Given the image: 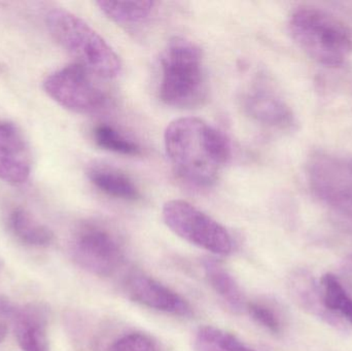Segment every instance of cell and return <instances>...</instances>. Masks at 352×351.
Wrapping results in <instances>:
<instances>
[{
	"mask_svg": "<svg viewBox=\"0 0 352 351\" xmlns=\"http://www.w3.org/2000/svg\"><path fill=\"white\" fill-rule=\"evenodd\" d=\"M12 325L21 350L50 351L47 315L43 306L30 304L16 309Z\"/></svg>",
	"mask_w": 352,
	"mask_h": 351,
	"instance_id": "7c38bea8",
	"label": "cell"
},
{
	"mask_svg": "<svg viewBox=\"0 0 352 351\" xmlns=\"http://www.w3.org/2000/svg\"><path fill=\"white\" fill-rule=\"evenodd\" d=\"M161 100L175 109L198 106L206 97L200 47L184 37H173L161 56Z\"/></svg>",
	"mask_w": 352,
	"mask_h": 351,
	"instance_id": "277c9868",
	"label": "cell"
},
{
	"mask_svg": "<svg viewBox=\"0 0 352 351\" xmlns=\"http://www.w3.org/2000/svg\"><path fill=\"white\" fill-rule=\"evenodd\" d=\"M109 351H159V348L146 334L131 333L113 342Z\"/></svg>",
	"mask_w": 352,
	"mask_h": 351,
	"instance_id": "7402d4cb",
	"label": "cell"
},
{
	"mask_svg": "<svg viewBox=\"0 0 352 351\" xmlns=\"http://www.w3.org/2000/svg\"><path fill=\"white\" fill-rule=\"evenodd\" d=\"M292 294L303 308L311 311L330 324H335L334 315H331L322 303V291L318 290L314 280L303 272L296 273L291 280Z\"/></svg>",
	"mask_w": 352,
	"mask_h": 351,
	"instance_id": "2e32d148",
	"label": "cell"
},
{
	"mask_svg": "<svg viewBox=\"0 0 352 351\" xmlns=\"http://www.w3.org/2000/svg\"><path fill=\"white\" fill-rule=\"evenodd\" d=\"M16 309L6 299L0 298V343L8 335V328L14 321Z\"/></svg>",
	"mask_w": 352,
	"mask_h": 351,
	"instance_id": "603a6c76",
	"label": "cell"
},
{
	"mask_svg": "<svg viewBox=\"0 0 352 351\" xmlns=\"http://www.w3.org/2000/svg\"><path fill=\"white\" fill-rule=\"evenodd\" d=\"M43 90L58 104L76 113H98L107 104V94L95 84L91 72L76 63L50 74Z\"/></svg>",
	"mask_w": 352,
	"mask_h": 351,
	"instance_id": "52a82bcc",
	"label": "cell"
},
{
	"mask_svg": "<svg viewBox=\"0 0 352 351\" xmlns=\"http://www.w3.org/2000/svg\"><path fill=\"white\" fill-rule=\"evenodd\" d=\"M2 267H3V262H2V260L0 259V270L2 269Z\"/></svg>",
	"mask_w": 352,
	"mask_h": 351,
	"instance_id": "cb8c5ba5",
	"label": "cell"
},
{
	"mask_svg": "<svg viewBox=\"0 0 352 351\" xmlns=\"http://www.w3.org/2000/svg\"><path fill=\"white\" fill-rule=\"evenodd\" d=\"M320 286L324 308L331 315H338L352 325V298L338 278L332 273L324 274L320 280Z\"/></svg>",
	"mask_w": 352,
	"mask_h": 351,
	"instance_id": "ac0fdd59",
	"label": "cell"
},
{
	"mask_svg": "<svg viewBox=\"0 0 352 351\" xmlns=\"http://www.w3.org/2000/svg\"><path fill=\"white\" fill-rule=\"evenodd\" d=\"M126 288L132 300L148 308L178 317L192 315L190 304L182 297L150 276H130Z\"/></svg>",
	"mask_w": 352,
	"mask_h": 351,
	"instance_id": "8fae6325",
	"label": "cell"
},
{
	"mask_svg": "<svg viewBox=\"0 0 352 351\" xmlns=\"http://www.w3.org/2000/svg\"><path fill=\"white\" fill-rule=\"evenodd\" d=\"M195 351H256L236 336L215 327H202L194 339Z\"/></svg>",
	"mask_w": 352,
	"mask_h": 351,
	"instance_id": "d6986e66",
	"label": "cell"
},
{
	"mask_svg": "<svg viewBox=\"0 0 352 351\" xmlns=\"http://www.w3.org/2000/svg\"><path fill=\"white\" fill-rule=\"evenodd\" d=\"M241 105L248 117L264 127L289 130L295 125L291 107L271 87L261 82L243 93Z\"/></svg>",
	"mask_w": 352,
	"mask_h": 351,
	"instance_id": "9c48e42d",
	"label": "cell"
},
{
	"mask_svg": "<svg viewBox=\"0 0 352 351\" xmlns=\"http://www.w3.org/2000/svg\"><path fill=\"white\" fill-rule=\"evenodd\" d=\"M165 150L178 177L207 188L219 179L231 159L227 136L198 117H180L167 126Z\"/></svg>",
	"mask_w": 352,
	"mask_h": 351,
	"instance_id": "6da1fadb",
	"label": "cell"
},
{
	"mask_svg": "<svg viewBox=\"0 0 352 351\" xmlns=\"http://www.w3.org/2000/svg\"><path fill=\"white\" fill-rule=\"evenodd\" d=\"M289 33L298 47L312 60L339 67L352 55V28L332 12L302 6L292 12Z\"/></svg>",
	"mask_w": 352,
	"mask_h": 351,
	"instance_id": "7a4b0ae2",
	"label": "cell"
},
{
	"mask_svg": "<svg viewBox=\"0 0 352 351\" xmlns=\"http://www.w3.org/2000/svg\"><path fill=\"white\" fill-rule=\"evenodd\" d=\"M101 12L119 24H140L152 16L155 1H101L97 2Z\"/></svg>",
	"mask_w": 352,
	"mask_h": 351,
	"instance_id": "e0dca14e",
	"label": "cell"
},
{
	"mask_svg": "<svg viewBox=\"0 0 352 351\" xmlns=\"http://www.w3.org/2000/svg\"><path fill=\"white\" fill-rule=\"evenodd\" d=\"M307 179L316 199L352 224V156L316 152L308 161Z\"/></svg>",
	"mask_w": 352,
	"mask_h": 351,
	"instance_id": "5b68a950",
	"label": "cell"
},
{
	"mask_svg": "<svg viewBox=\"0 0 352 351\" xmlns=\"http://www.w3.org/2000/svg\"><path fill=\"white\" fill-rule=\"evenodd\" d=\"M351 262H352V255H351Z\"/></svg>",
	"mask_w": 352,
	"mask_h": 351,
	"instance_id": "d4e9b609",
	"label": "cell"
},
{
	"mask_svg": "<svg viewBox=\"0 0 352 351\" xmlns=\"http://www.w3.org/2000/svg\"><path fill=\"white\" fill-rule=\"evenodd\" d=\"M32 168L30 148L18 126L0 122V181L8 185L26 183Z\"/></svg>",
	"mask_w": 352,
	"mask_h": 351,
	"instance_id": "30bf717a",
	"label": "cell"
},
{
	"mask_svg": "<svg viewBox=\"0 0 352 351\" xmlns=\"http://www.w3.org/2000/svg\"><path fill=\"white\" fill-rule=\"evenodd\" d=\"M10 227L19 240L31 247H47L54 239L51 229L23 208L12 210L10 216Z\"/></svg>",
	"mask_w": 352,
	"mask_h": 351,
	"instance_id": "9a60e30c",
	"label": "cell"
},
{
	"mask_svg": "<svg viewBox=\"0 0 352 351\" xmlns=\"http://www.w3.org/2000/svg\"><path fill=\"white\" fill-rule=\"evenodd\" d=\"M45 24L53 38L76 60V64L100 78L120 76L122 62L119 56L80 16L55 8L47 12Z\"/></svg>",
	"mask_w": 352,
	"mask_h": 351,
	"instance_id": "3957f363",
	"label": "cell"
},
{
	"mask_svg": "<svg viewBox=\"0 0 352 351\" xmlns=\"http://www.w3.org/2000/svg\"><path fill=\"white\" fill-rule=\"evenodd\" d=\"M72 255L78 266L98 276H109L117 271L124 259L117 237L96 224L82 226L74 235Z\"/></svg>",
	"mask_w": 352,
	"mask_h": 351,
	"instance_id": "ba28073f",
	"label": "cell"
},
{
	"mask_svg": "<svg viewBox=\"0 0 352 351\" xmlns=\"http://www.w3.org/2000/svg\"><path fill=\"white\" fill-rule=\"evenodd\" d=\"M87 174L97 189L111 197L125 201H138L142 197L133 181L117 168L95 165L89 169Z\"/></svg>",
	"mask_w": 352,
	"mask_h": 351,
	"instance_id": "4fadbf2b",
	"label": "cell"
},
{
	"mask_svg": "<svg viewBox=\"0 0 352 351\" xmlns=\"http://www.w3.org/2000/svg\"><path fill=\"white\" fill-rule=\"evenodd\" d=\"M246 310L252 321L270 333L279 334L283 330L280 317L272 307L263 303L252 302L248 303Z\"/></svg>",
	"mask_w": 352,
	"mask_h": 351,
	"instance_id": "44dd1931",
	"label": "cell"
},
{
	"mask_svg": "<svg viewBox=\"0 0 352 351\" xmlns=\"http://www.w3.org/2000/svg\"><path fill=\"white\" fill-rule=\"evenodd\" d=\"M162 216L166 226L184 240L214 255L231 253L233 240L227 229L188 202H166Z\"/></svg>",
	"mask_w": 352,
	"mask_h": 351,
	"instance_id": "8992f818",
	"label": "cell"
},
{
	"mask_svg": "<svg viewBox=\"0 0 352 351\" xmlns=\"http://www.w3.org/2000/svg\"><path fill=\"white\" fill-rule=\"evenodd\" d=\"M93 138L99 148L109 152L125 156H138L142 152V148L136 142L132 141L121 132L107 124H101L95 127Z\"/></svg>",
	"mask_w": 352,
	"mask_h": 351,
	"instance_id": "ffe728a7",
	"label": "cell"
},
{
	"mask_svg": "<svg viewBox=\"0 0 352 351\" xmlns=\"http://www.w3.org/2000/svg\"><path fill=\"white\" fill-rule=\"evenodd\" d=\"M203 269L212 290L236 313L246 310L245 298L233 276L213 259H204Z\"/></svg>",
	"mask_w": 352,
	"mask_h": 351,
	"instance_id": "5bb4252c",
	"label": "cell"
}]
</instances>
